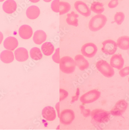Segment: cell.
<instances>
[{
  "instance_id": "6da1fadb",
  "label": "cell",
  "mask_w": 129,
  "mask_h": 130,
  "mask_svg": "<svg viewBox=\"0 0 129 130\" xmlns=\"http://www.w3.org/2000/svg\"><path fill=\"white\" fill-rule=\"evenodd\" d=\"M59 64L60 71L65 74L73 73L76 70V62L75 60L70 56H63L61 58Z\"/></svg>"
},
{
  "instance_id": "7a4b0ae2",
  "label": "cell",
  "mask_w": 129,
  "mask_h": 130,
  "mask_svg": "<svg viewBox=\"0 0 129 130\" xmlns=\"http://www.w3.org/2000/svg\"><path fill=\"white\" fill-rule=\"evenodd\" d=\"M107 21L106 17L104 15H96L93 16L89 21V28L92 31H99L105 26Z\"/></svg>"
},
{
  "instance_id": "3957f363",
  "label": "cell",
  "mask_w": 129,
  "mask_h": 130,
  "mask_svg": "<svg viewBox=\"0 0 129 130\" xmlns=\"http://www.w3.org/2000/svg\"><path fill=\"white\" fill-rule=\"evenodd\" d=\"M91 117L93 121L99 123H107L109 121L111 114L110 112L100 108L94 109L91 112Z\"/></svg>"
},
{
  "instance_id": "277c9868",
  "label": "cell",
  "mask_w": 129,
  "mask_h": 130,
  "mask_svg": "<svg viewBox=\"0 0 129 130\" xmlns=\"http://www.w3.org/2000/svg\"><path fill=\"white\" fill-rule=\"evenodd\" d=\"M96 67L98 71L105 77L110 78L115 74L113 68L106 61L100 59L96 63Z\"/></svg>"
},
{
  "instance_id": "5b68a950",
  "label": "cell",
  "mask_w": 129,
  "mask_h": 130,
  "mask_svg": "<svg viewBox=\"0 0 129 130\" xmlns=\"http://www.w3.org/2000/svg\"><path fill=\"white\" fill-rule=\"evenodd\" d=\"M101 93L97 89H93L82 95L80 101L83 104L93 103L100 97Z\"/></svg>"
},
{
  "instance_id": "8992f818",
  "label": "cell",
  "mask_w": 129,
  "mask_h": 130,
  "mask_svg": "<svg viewBox=\"0 0 129 130\" xmlns=\"http://www.w3.org/2000/svg\"><path fill=\"white\" fill-rule=\"evenodd\" d=\"M128 107V103L125 100H120L116 102L110 112L114 116H121L124 114Z\"/></svg>"
},
{
  "instance_id": "52a82bcc",
  "label": "cell",
  "mask_w": 129,
  "mask_h": 130,
  "mask_svg": "<svg viewBox=\"0 0 129 130\" xmlns=\"http://www.w3.org/2000/svg\"><path fill=\"white\" fill-rule=\"evenodd\" d=\"M102 44L103 46L101 48V51L107 55H114L118 49L117 43L111 39L104 41L102 43Z\"/></svg>"
},
{
  "instance_id": "ba28073f",
  "label": "cell",
  "mask_w": 129,
  "mask_h": 130,
  "mask_svg": "<svg viewBox=\"0 0 129 130\" xmlns=\"http://www.w3.org/2000/svg\"><path fill=\"white\" fill-rule=\"evenodd\" d=\"M60 122L64 125H69L75 118L74 112L72 110L65 109L62 111L60 115Z\"/></svg>"
},
{
  "instance_id": "9c48e42d",
  "label": "cell",
  "mask_w": 129,
  "mask_h": 130,
  "mask_svg": "<svg viewBox=\"0 0 129 130\" xmlns=\"http://www.w3.org/2000/svg\"><path fill=\"white\" fill-rule=\"evenodd\" d=\"M97 46L95 44L88 43L84 44L81 47V52L83 55L88 58L94 57L97 53Z\"/></svg>"
},
{
  "instance_id": "30bf717a",
  "label": "cell",
  "mask_w": 129,
  "mask_h": 130,
  "mask_svg": "<svg viewBox=\"0 0 129 130\" xmlns=\"http://www.w3.org/2000/svg\"><path fill=\"white\" fill-rule=\"evenodd\" d=\"M74 7L79 13L84 17H89L91 14V9L86 4L82 1H76L75 3Z\"/></svg>"
},
{
  "instance_id": "8fae6325",
  "label": "cell",
  "mask_w": 129,
  "mask_h": 130,
  "mask_svg": "<svg viewBox=\"0 0 129 130\" xmlns=\"http://www.w3.org/2000/svg\"><path fill=\"white\" fill-rule=\"evenodd\" d=\"M124 63V59L121 54H114L110 59V65L118 70H120L123 68Z\"/></svg>"
},
{
  "instance_id": "7c38bea8",
  "label": "cell",
  "mask_w": 129,
  "mask_h": 130,
  "mask_svg": "<svg viewBox=\"0 0 129 130\" xmlns=\"http://www.w3.org/2000/svg\"><path fill=\"white\" fill-rule=\"evenodd\" d=\"M42 115L45 119L49 121H53L56 118L55 110L51 106H47L42 109Z\"/></svg>"
},
{
  "instance_id": "4fadbf2b",
  "label": "cell",
  "mask_w": 129,
  "mask_h": 130,
  "mask_svg": "<svg viewBox=\"0 0 129 130\" xmlns=\"http://www.w3.org/2000/svg\"><path fill=\"white\" fill-rule=\"evenodd\" d=\"M19 34L23 39H29L33 35V30L30 26L25 24L20 27L19 30Z\"/></svg>"
},
{
  "instance_id": "5bb4252c",
  "label": "cell",
  "mask_w": 129,
  "mask_h": 130,
  "mask_svg": "<svg viewBox=\"0 0 129 130\" xmlns=\"http://www.w3.org/2000/svg\"><path fill=\"white\" fill-rule=\"evenodd\" d=\"M74 60L76 66L81 71H84L89 67V62L83 55H77L75 57Z\"/></svg>"
},
{
  "instance_id": "9a60e30c",
  "label": "cell",
  "mask_w": 129,
  "mask_h": 130,
  "mask_svg": "<svg viewBox=\"0 0 129 130\" xmlns=\"http://www.w3.org/2000/svg\"><path fill=\"white\" fill-rule=\"evenodd\" d=\"M15 55L16 60L19 62L26 61L29 58L28 51L24 47H19L16 49L15 52Z\"/></svg>"
},
{
  "instance_id": "2e32d148",
  "label": "cell",
  "mask_w": 129,
  "mask_h": 130,
  "mask_svg": "<svg viewBox=\"0 0 129 130\" xmlns=\"http://www.w3.org/2000/svg\"><path fill=\"white\" fill-rule=\"evenodd\" d=\"M19 43L16 38L9 36L6 39L4 42V46L7 50L13 51L18 46Z\"/></svg>"
},
{
  "instance_id": "e0dca14e",
  "label": "cell",
  "mask_w": 129,
  "mask_h": 130,
  "mask_svg": "<svg viewBox=\"0 0 129 130\" xmlns=\"http://www.w3.org/2000/svg\"><path fill=\"white\" fill-rule=\"evenodd\" d=\"M47 35L46 32L41 30H38L35 32L33 35V41L36 44L40 45L47 40Z\"/></svg>"
},
{
  "instance_id": "ac0fdd59",
  "label": "cell",
  "mask_w": 129,
  "mask_h": 130,
  "mask_svg": "<svg viewBox=\"0 0 129 130\" xmlns=\"http://www.w3.org/2000/svg\"><path fill=\"white\" fill-rule=\"evenodd\" d=\"M17 6L14 0H7L4 3L3 6L4 11L7 14H11L16 11Z\"/></svg>"
},
{
  "instance_id": "d6986e66",
  "label": "cell",
  "mask_w": 129,
  "mask_h": 130,
  "mask_svg": "<svg viewBox=\"0 0 129 130\" xmlns=\"http://www.w3.org/2000/svg\"><path fill=\"white\" fill-rule=\"evenodd\" d=\"M40 11L39 8L36 6H31L28 7L26 12L27 17L29 19L34 20L39 16Z\"/></svg>"
},
{
  "instance_id": "ffe728a7",
  "label": "cell",
  "mask_w": 129,
  "mask_h": 130,
  "mask_svg": "<svg viewBox=\"0 0 129 130\" xmlns=\"http://www.w3.org/2000/svg\"><path fill=\"white\" fill-rule=\"evenodd\" d=\"M0 59L2 62L5 63H12L15 59L14 53L10 50H4L1 53Z\"/></svg>"
},
{
  "instance_id": "44dd1931",
  "label": "cell",
  "mask_w": 129,
  "mask_h": 130,
  "mask_svg": "<svg viewBox=\"0 0 129 130\" xmlns=\"http://www.w3.org/2000/svg\"><path fill=\"white\" fill-rule=\"evenodd\" d=\"M118 46L123 50H129V37L124 36L119 37L117 40Z\"/></svg>"
},
{
  "instance_id": "7402d4cb",
  "label": "cell",
  "mask_w": 129,
  "mask_h": 130,
  "mask_svg": "<svg viewBox=\"0 0 129 130\" xmlns=\"http://www.w3.org/2000/svg\"><path fill=\"white\" fill-rule=\"evenodd\" d=\"M79 17V15L78 14H76L74 11H72L67 14L66 22L70 26H78L79 25L78 18Z\"/></svg>"
},
{
  "instance_id": "603a6c76",
  "label": "cell",
  "mask_w": 129,
  "mask_h": 130,
  "mask_svg": "<svg viewBox=\"0 0 129 130\" xmlns=\"http://www.w3.org/2000/svg\"><path fill=\"white\" fill-rule=\"evenodd\" d=\"M42 52L45 55L50 56L53 53L55 47L52 43L47 42L44 43L41 47Z\"/></svg>"
},
{
  "instance_id": "cb8c5ba5",
  "label": "cell",
  "mask_w": 129,
  "mask_h": 130,
  "mask_svg": "<svg viewBox=\"0 0 129 130\" xmlns=\"http://www.w3.org/2000/svg\"><path fill=\"white\" fill-rule=\"evenodd\" d=\"M91 9L92 12L98 14H102L105 10L104 4L98 1H95L92 3Z\"/></svg>"
},
{
  "instance_id": "d4e9b609",
  "label": "cell",
  "mask_w": 129,
  "mask_h": 130,
  "mask_svg": "<svg viewBox=\"0 0 129 130\" xmlns=\"http://www.w3.org/2000/svg\"><path fill=\"white\" fill-rule=\"evenodd\" d=\"M30 55L32 59L35 61L39 60L43 58V55L41 50L37 47H34L31 49Z\"/></svg>"
},
{
  "instance_id": "484cf974",
  "label": "cell",
  "mask_w": 129,
  "mask_h": 130,
  "mask_svg": "<svg viewBox=\"0 0 129 130\" xmlns=\"http://www.w3.org/2000/svg\"><path fill=\"white\" fill-rule=\"evenodd\" d=\"M70 5L67 2H60L59 14L60 15H62L68 13L71 9Z\"/></svg>"
},
{
  "instance_id": "4316f807",
  "label": "cell",
  "mask_w": 129,
  "mask_h": 130,
  "mask_svg": "<svg viewBox=\"0 0 129 130\" xmlns=\"http://www.w3.org/2000/svg\"><path fill=\"white\" fill-rule=\"evenodd\" d=\"M125 19V15L123 12H117L114 16L115 23L118 25H120L123 23Z\"/></svg>"
},
{
  "instance_id": "83f0119b",
  "label": "cell",
  "mask_w": 129,
  "mask_h": 130,
  "mask_svg": "<svg viewBox=\"0 0 129 130\" xmlns=\"http://www.w3.org/2000/svg\"><path fill=\"white\" fill-rule=\"evenodd\" d=\"M60 0H54L51 4V8L52 11L56 13L59 12Z\"/></svg>"
},
{
  "instance_id": "f1b7e54d",
  "label": "cell",
  "mask_w": 129,
  "mask_h": 130,
  "mask_svg": "<svg viewBox=\"0 0 129 130\" xmlns=\"http://www.w3.org/2000/svg\"><path fill=\"white\" fill-rule=\"evenodd\" d=\"M80 109L81 113L84 117H88L91 115V110L89 109H85L83 105H80Z\"/></svg>"
},
{
  "instance_id": "f546056e",
  "label": "cell",
  "mask_w": 129,
  "mask_h": 130,
  "mask_svg": "<svg viewBox=\"0 0 129 130\" xmlns=\"http://www.w3.org/2000/svg\"><path fill=\"white\" fill-rule=\"evenodd\" d=\"M52 59L55 63H59L60 61V48H58L56 50L55 52L52 56Z\"/></svg>"
},
{
  "instance_id": "4dcf8cb0",
  "label": "cell",
  "mask_w": 129,
  "mask_h": 130,
  "mask_svg": "<svg viewBox=\"0 0 129 130\" xmlns=\"http://www.w3.org/2000/svg\"><path fill=\"white\" fill-rule=\"evenodd\" d=\"M119 74L121 77L124 78L129 75V66L122 68L119 71Z\"/></svg>"
},
{
  "instance_id": "1f68e13d",
  "label": "cell",
  "mask_w": 129,
  "mask_h": 130,
  "mask_svg": "<svg viewBox=\"0 0 129 130\" xmlns=\"http://www.w3.org/2000/svg\"><path fill=\"white\" fill-rule=\"evenodd\" d=\"M68 92L65 90L63 89H60V101H62L65 99L68 96Z\"/></svg>"
},
{
  "instance_id": "d6a6232c",
  "label": "cell",
  "mask_w": 129,
  "mask_h": 130,
  "mask_svg": "<svg viewBox=\"0 0 129 130\" xmlns=\"http://www.w3.org/2000/svg\"><path fill=\"white\" fill-rule=\"evenodd\" d=\"M119 0H111L108 4V6L111 9L116 8L119 4Z\"/></svg>"
},
{
  "instance_id": "836d02e7",
  "label": "cell",
  "mask_w": 129,
  "mask_h": 130,
  "mask_svg": "<svg viewBox=\"0 0 129 130\" xmlns=\"http://www.w3.org/2000/svg\"><path fill=\"white\" fill-rule=\"evenodd\" d=\"M79 95V88H77V89L76 95H75L74 96H72V97H71V104H73V103H74L76 101L78 100Z\"/></svg>"
},
{
  "instance_id": "e575fe53",
  "label": "cell",
  "mask_w": 129,
  "mask_h": 130,
  "mask_svg": "<svg viewBox=\"0 0 129 130\" xmlns=\"http://www.w3.org/2000/svg\"><path fill=\"white\" fill-rule=\"evenodd\" d=\"M59 102L57 103L56 105V110H57V112H58V115L59 117H60V110H59Z\"/></svg>"
},
{
  "instance_id": "d590c367",
  "label": "cell",
  "mask_w": 129,
  "mask_h": 130,
  "mask_svg": "<svg viewBox=\"0 0 129 130\" xmlns=\"http://www.w3.org/2000/svg\"><path fill=\"white\" fill-rule=\"evenodd\" d=\"M3 38V33L1 32H0V44H1V43H2Z\"/></svg>"
},
{
  "instance_id": "8d00e7d4",
  "label": "cell",
  "mask_w": 129,
  "mask_h": 130,
  "mask_svg": "<svg viewBox=\"0 0 129 130\" xmlns=\"http://www.w3.org/2000/svg\"><path fill=\"white\" fill-rule=\"evenodd\" d=\"M29 1H30L31 3H37L39 2L40 0H29Z\"/></svg>"
},
{
  "instance_id": "74e56055",
  "label": "cell",
  "mask_w": 129,
  "mask_h": 130,
  "mask_svg": "<svg viewBox=\"0 0 129 130\" xmlns=\"http://www.w3.org/2000/svg\"><path fill=\"white\" fill-rule=\"evenodd\" d=\"M43 1L46 3H49V2H51L52 0H43Z\"/></svg>"
},
{
  "instance_id": "f35d334b",
  "label": "cell",
  "mask_w": 129,
  "mask_h": 130,
  "mask_svg": "<svg viewBox=\"0 0 129 130\" xmlns=\"http://www.w3.org/2000/svg\"><path fill=\"white\" fill-rule=\"evenodd\" d=\"M5 1V0H0V2H3V1Z\"/></svg>"
},
{
  "instance_id": "ab89813d",
  "label": "cell",
  "mask_w": 129,
  "mask_h": 130,
  "mask_svg": "<svg viewBox=\"0 0 129 130\" xmlns=\"http://www.w3.org/2000/svg\"><path fill=\"white\" fill-rule=\"evenodd\" d=\"M127 53H128V54L129 55V50H128V51L127 52Z\"/></svg>"
},
{
  "instance_id": "60d3db41",
  "label": "cell",
  "mask_w": 129,
  "mask_h": 130,
  "mask_svg": "<svg viewBox=\"0 0 129 130\" xmlns=\"http://www.w3.org/2000/svg\"><path fill=\"white\" fill-rule=\"evenodd\" d=\"M128 82H129V78H128Z\"/></svg>"
}]
</instances>
